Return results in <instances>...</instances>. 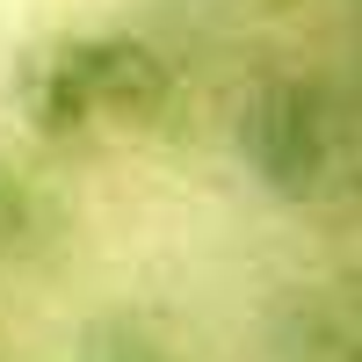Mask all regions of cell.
Instances as JSON below:
<instances>
[{"label":"cell","instance_id":"1","mask_svg":"<svg viewBox=\"0 0 362 362\" xmlns=\"http://www.w3.org/2000/svg\"><path fill=\"white\" fill-rule=\"evenodd\" d=\"M174 102V66L124 29H73L15 66V109L44 138H87L102 124H153Z\"/></svg>","mask_w":362,"mask_h":362},{"label":"cell","instance_id":"2","mask_svg":"<svg viewBox=\"0 0 362 362\" xmlns=\"http://www.w3.org/2000/svg\"><path fill=\"white\" fill-rule=\"evenodd\" d=\"M239 160L276 196H326L341 181V160H348L341 102L312 80H268L239 109Z\"/></svg>","mask_w":362,"mask_h":362},{"label":"cell","instance_id":"3","mask_svg":"<svg viewBox=\"0 0 362 362\" xmlns=\"http://www.w3.org/2000/svg\"><path fill=\"white\" fill-rule=\"evenodd\" d=\"M29 232H37V196L22 189V174H15V167H0V254L22 247Z\"/></svg>","mask_w":362,"mask_h":362},{"label":"cell","instance_id":"4","mask_svg":"<svg viewBox=\"0 0 362 362\" xmlns=\"http://www.w3.org/2000/svg\"><path fill=\"white\" fill-rule=\"evenodd\" d=\"M87 362H174L153 334H131V326H102L95 348H87Z\"/></svg>","mask_w":362,"mask_h":362}]
</instances>
